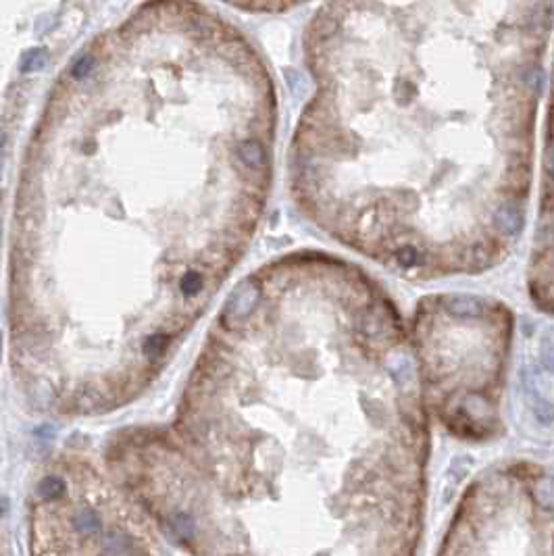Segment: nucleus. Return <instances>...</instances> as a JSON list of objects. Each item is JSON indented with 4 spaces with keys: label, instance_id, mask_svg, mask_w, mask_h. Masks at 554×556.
Instances as JSON below:
<instances>
[{
    "label": "nucleus",
    "instance_id": "f03ea898",
    "mask_svg": "<svg viewBox=\"0 0 554 556\" xmlns=\"http://www.w3.org/2000/svg\"><path fill=\"white\" fill-rule=\"evenodd\" d=\"M390 302L332 275L254 281L231 296L175 432L131 436L117 477L186 544L284 519L223 556H402L407 446L344 460L413 421Z\"/></svg>",
    "mask_w": 554,
    "mask_h": 556
},
{
    "label": "nucleus",
    "instance_id": "0eeeda50",
    "mask_svg": "<svg viewBox=\"0 0 554 556\" xmlns=\"http://www.w3.org/2000/svg\"><path fill=\"white\" fill-rule=\"evenodd\" d=\"M546 171L554 177V146L546 152Z\"/></svg>",
    "mask_w": 554,
    "mask_h": 556
},
{
    "label": "nucleus",
    "instance_id": "423d86ee",
    "mask_svg": "<svg viewBox=\"0 0 554 556\" xmlns=\"http://www.w3.org/2000/svg\"><path fill=\"white\" fill-rule=\"evenodd\" d=\"M536 498L540 500L542 506L553 509L554 506V475H544L536 483Z\"/></svg>",
    "mask_w": 554,
    "mask_h": 556
},
{
    "label": "nucleus",
    "instance_id": "6e6552de",
    "mask_svg": "<svg viewBox=\"0 0 554 556\" xmlns=\"http://www.w3.org/2000/svg\"><path fill=\"white\" fill-rule=\"evenodd\" d=\"M553 75H554V69H553Z\"/></svg>",
    "mask_w": 554,
    "mask_h": 556
},
{
    "label": "nucleus",
    "instance_id": "7ed1b4c3",
    "mask_svg": "<svg viewBox=\"0 0 554 556\" xmlns=\"http://www.w3.org/2000/svg\"><path fill=\"white\" fill-rule=\"evenodd\" d=\"M90 464H63L31 506V556H156L140 519Z\"/></svg>",
    "mask_w": 554,
    "mask_h": 556
},
{
    "label": "nucleus",
    "instance_id": "39448f33",
    "mask_svg": "<svg viewBox=\"0 0 554 556\" xmlns=\"http://www.w3.org/2000/svg\"><path fill=\"white\" fill-rule=\"evenodd\" d=\"M523 84L530 92L534 94H542L544 90V84H546V73L540 65H530L525 67L523 71Z\"/></svg>",
    "mask_w": 554,
    "mask_h": 556
},
{
    "label": "nucleus",
    "instance_id": "f257e3e1",
    "mask_svg": "<svg viewBox=\"0 0 554 556\" xmlns=\"http://www.w3.org/2000/svg\"><path fill=\"white\" fill-rule=\"evenodd\" d=\"M271 73L194 0H144L54 80L13 196L15 350L63 411L148 381L235 269L275 156Z\"/></svg>",
    "mask_w": 554,
    "mask_h": 556
},
{
    "label": "nucleus",
    "instance_id": "20e7f679",
    "mask_svg": "<svg viewBox=\"0 0 554 556\" xmlns=\"http://www.w3.org/2000/svg\"><path fill=\"white\" fill-rule=\"evenodd\" d=\"M492 223H494V229L504 235V237H515L523 231V225H525V213L523 209L513 203V200H504L496 207L494 215H492Z\"/></svg>",
    "mask_w": 554,
    "mask_h": 556
}]
</instances>
